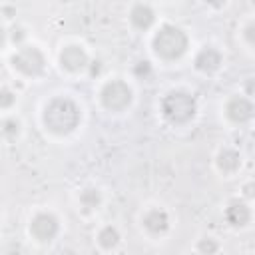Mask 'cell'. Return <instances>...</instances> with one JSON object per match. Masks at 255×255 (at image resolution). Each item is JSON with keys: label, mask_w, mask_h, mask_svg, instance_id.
<instances>
[{"label": "cell", "mask_w": 255, "mask_h": 255, "mask_svg": "<svg viewBox=\"0 0 255 255\" xmlns=\"http://www.w3.org/2000/svg\"><path fill=\"white\" fill-rule=\"evenodd\" d=\"M44 126L56 135L72 133L80 124V108L70 98H54L44 108Z\"/></svg>", "instance_id": "6da1fadb"}, {"label": "cell", "mask_w": 255, "mask_h": 255, "mask_svg": "<svg viewBox=\"0 0 255 255\" xmlns=\"http://www.w3.org/2000/svg\"><path fill=\"white\" fill-rule=\"evenodd\" d=\"M153 50L163 60H177L187 50V36L173 24H163L153 36Z\"/></svg>", "instance_id": "7a4b0ae2"}, {"label": "cell", "mask_w": 255, "mask_h": 255, "mask_svg": "<svg viewBox=\"0 0 255 255\" xmlns=\"http://www.w3.org/2000/svg\"><path fill=\"white\" fill-rule=\"evenodd\" d=\"M195 100L183 90H173L161 100V112L171 124H185L195 116Z\"/></svg>", "instance_id": "3957f363"}, {"label": "cell", "mask_w": 255, "mask_h": 255, "mask_svg": "<svg viewBox=\"0 0 255 255\" xmlns=\"http://www.w3.org/2000/svg\"><path fill=\"white\" fill-rule=\"evenodd\" d=\"M12 66L24 76H40L46 68V58L36 46H20L12 56Z\"/></svg>", "instance_id": "277c9868"}, {"label": "cell", "mask_w": 255, "mask_h": 255, "mask_svg": "<svg viewBox=\"0 0 255 255\" xmlns=\"http://www.w3.org/2000/svg\"><path fill=\"white\" fill-rule=\"evenodd\" d=\"M100 100L106 110L110 112H122L131 104V88L122 80H112L104 84L100 92Z\"/></svg>", "instance_id": "5b68a950"}, {"label": "cell", "mask_w": 255, "mask_h": 255, "mask_svg": "<svg viewBox=\"0 0 255 255\" xmlns=\"http://www.w3.org/2000/svg\"><path fill=\"white\" fill-rule=\"evenodd\" d=\"M58 229H60V223L52 213H36L30 221V235L42 243L52 241L58 235Z\"/></svg>", "instance_id": "8992f818"}, {"label": "cell", "mask_w": 255, "mask_h": 255, "mask_svg": "<svg viewBox=\"0 0 255 255\" xmlns=\"http://www.w3.org/2000/svg\"><path fill=\"white\" fill-rule=\"evenodd\" d=\"M225 116L233 124H245L253 118V104L243 96H233L225 104Z\"/></svg>", "instance_id": "52a82bcc"}, {"label": "cell", "mask_w": 255, "mask_h": 255, "mask_svg": "<svg viewBox=\"0 0 255 255\" xmlns=\"http://www.w3.org/2000/svg\"><path fill=\"white\" fill-rule=\"evenodd\" d=\"M60 64L68 72H80L88 66V54L82 46L70 44L60 52Z\"/></svg>", "instance_id": "ba28073f"}, {"label": "cell", "mask_w": 255, "mask_h": 255, "mask_svg": "<svg viewBox=\"0 0 255 255\" xmlns=\"http://www.w3.org/2000/svg\"><path fill=\"white\" fill-rule=\"evenodd\" d=\"M221 54H219V50H215L213 46H205V48H201L199 52H197V56H195V68L199 70V72H205V74H211V72H215L219 66H221Z\"/></svg>", "instance_id": "9c48e42d"}, {"label": "cell", "mask_w": 255, "mask_h": 255, "mask_svg": "<svg viewBox=\"0 0 255 255\" xmlns=\"http://www.w3.org/2000/svg\"><path fill=\"white\" fill-rule=\"evenodd\" d=\"M141 223H143V227H145L149 233L159 235V233H165V231H167V227H169V217H167V213H165L163 209H149V211L143 215Z\"/></svg>", "instance_id": "30bf717a"}, {"label": "cell", "mask_w": 255, "mask_h": 255, "mask_svg": "<svg viewBox=\"0 0 255 255\" xmlns=\"http://www.w3.org/2000/svg\"><path fill=\"white\" fill-rule=\"evenodd\" d=\"M153 20H155V14L147 4H135L129 12V22L137 30H147L153 24Z\"/></svg>", "instance_id": "8fae6325"}, {"label": "cell", "mask_w": 255, "mask_h": 255, "mask_svg": "<svg viewBox=\"0 0 255 255\" xmlns=\"http://www.w3.org/2000/svg\"><path fill=\"white\" fill-rule=\"evenodd\" d=\"M251 217L249 207L243 201H231L225 209V219L233 225V227H243Z\"/></svg>", "instance_id": "7c38bea8"}, {"label": "cell", "mask_w": 255, "mask_h": 255, "mask_svg": "<svg viewBox=\"0 0 255 255\" xmlns=\"http://www.w3.org/2000/svg\"><path fill=\"white\" fill-rule=\"evenodd\" d=\"M239 165H241V155L235 149L225 147V149L219 151V155H217V167L223 173H233V171L239 169Z\"/></svg>", "instance_id": "4fadbf2b"}, {"label": "cell", "mask_w": 255, "mask_h": 255, "mask_svg": "<svg viewBox=\"0 0 255 255\" xmlns=\"http://www.w3.org/2000/svg\"><path fill=\"white\" fill-rule=\"evenodd\" d=\"M100 203H102V195H100L98 189L88 187L80 193V205H82L84 211H94V209L100 207Z\"/></svg>", "instance_id": "5bb4252c"}, {"label": "cell", "mask_w": 255, "mask_h": 255, "mask_svg": "<svg viewBox=\"0 0 255 255\" xmlns=\"http://www.w3.org/2000/svg\"><path fill=\"white\" fill-rule=\"evenodd\" d=\"M98 243H100L104 249H112V247H116V245L120 243V233H118V229L112 227V225L102 227L100 233H98Z\"/></svg>", "instance_id": "9a60e30c"}, {"label": "cell", "mask_w": 255, "mask_h": 255, "mask_svg": "<svg viewBox=\"0 0 255 255\" xmlns=\"http://www.w3.org/2000/svg\"><path fill=\"white\" fill-rule=\"evenodd\" d=\"M2 131H4V135L10 137V139L16 137L18 131H20V122H18V120H6L4 126H2Z\"/></svg>", "instance_id": "2e32d148"}, {"label": "cell", "mask_w": 255, "mask_h": 255, "mask_svg": "<svg viewBox=\"0 0 255 255\" xmlns=\"http://www.w3.org/2000/svg\"><path fill=\"white\" fill-rule=\"evenodd\" d=\"M14 102H16V94L8 88H2L0 90V108H10Z\"/></svg>", "instance_id": "e0dca14e"}, {"label": "cell", "mask_w": 255, "mask_h": 255, "mask_svg": "<svg viewBox=\"0 0 255 255\" xmlns=\"http://www.w3.org/2000/svg\"><path fill=\"white\" fill-rule=\"evenodd\" d=\"M197 249H199L201 253H215V251L219 249V245H217L213 239H201L199 245H197Z\"/></svg>", "instance_id": "ac0fdd59"}, {"label": "cell", "mask_w": 255, "mask_h": 255, "mask_svg": "<svg viewBox=\"0 0 255 255\" xmlns=\"http://www.w3.org/2000/svg\"><path fill=\"white\" fill-rule=\"evenodd\" d=\"M24 38H26V32H24V28H20V26H14V28H12V42H14L16 46H22V44H24Z\"/></svg>", "instance_id": "d6986e66"}, {"label": "cell", "mask_w": 255, "mask_h": 255, "mask_svg": "<svg viewBox=\"0 0 255 255\" xmlns=\"http://www.w3.org/2000/svg\"><path fill=\"white\" fill-rule=\"evenodd\" d=\"M253 30H255V26H253V22H249V24L245 26V32H243V36H245V40H247V44H249V46H253V44H255Z\"/></svg>", "instance_id": "ffe728a7"}, {"label": "cell", "mask_w": 255, "mask_h": 255, "mask_svg": "<svg viewBox=\"0 0 255 255\" xmlns=\"http://www.w3.org/2000/svg\"><path fill=\"white\" fill-rule=\"evenodd\" d=\"M149 72H151L149 62H139V64L135 66V74H137V76H141V74H149Z\"/></svg>", "instance_id": "44dd1931"}, {"label": "cell", "mask_w": 255, "mask_h": 255, "mask_svg": "<svg viewBox=\"0 0 255 255\" xmlns=\"http://www.w3.org/2000/svg\"><path fill=\"white\" fill-rule=\"evenodd\" d=\"M205 4H209V6H215V8H219V6H223L225 4V0H203Z\"/></svg>", "instance_id": "7402d4cb"}, {"label": "cell", "mask_w": 255, "mask_h": 255, "mask_svg": "<svg viewBox=\"0 0 255 255\" xmlns=\"http://www.w3.org/2000/svg\"><path fill=\"white\" fill-rule=\"evenodd\" d=\"M4 44H6V32H4V28L0 26V50L4 48Z\"/></svg>", "instance_id": "603a6c76"}, {"label": "cell", "mask_w": 255, "mask_h": 255, "mask_svg": "<svg viewBox=\"0 0 255 255\" xmlns=\"http://www.w3.org/2000/svg\"><path fill=\"white\" fill-rule=\"evenodd\" d=\"M251 189H253L251 185H247V187H245V195H247V197H251V195H253V191H251Z\"/></svg>", "instance_id": "cb8c5ba5"}]
</instances>
